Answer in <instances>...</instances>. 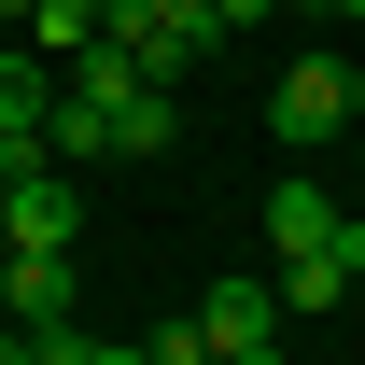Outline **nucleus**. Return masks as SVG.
Masks as SVG:
<instances>
[{"label":"nucleus","mask_w":365,"mask_h":365,"mask_svg":"<svg viewBox=\"0 0 365 365\" xmlns=\"http://www.w3.org/2000/svg\"><path fill=\"white\" fill-rule=\"evenodd\" d=\"M267 127L295 140V155H309V140H337V127H351V71H337V56H295V71L267 85Z\"/></svg>","instance_id":"f257e3e1"},{"label":"nucleus","mask_w":365,"mask_h":365,"mask_svg":"<svg viewBox=\"0 0 365 365\" xmlns=\"http://www.w3.org/2000/svg\"><path fill=\"white\" fill-rule=\"evenodd\" d=\"M182 323L211 337V365H239V351H267V337H281V281H211Z\"/></svg>","instance_id":"f03ea898"},{"label":"nucleus","mask_w":365,"mask_h":365,"mask_svg":"<svg viewBox=\"0 0 365 365\" xmlns=\"http://www.w3.org/2000/svg\"><path fill=\"white\" fill-rule=\"evenodd\" d=\"M351 295H365V211L323 239V253H281V309H295V323H309V309H351Z\"/></svg>","instance_id":"7ed1b4c3"},{"label":"nucleus","mask_w":365,"mask_h":365,"mask_svg":"<svg viewBox=\"0 0 365 365\" xmlns=\"http://www.w3.org/2000/svg\"><path fill=\"white\" fill-rule=\"evenodd\" d=\"M0 239H14V253H71V169L14 182V197H0Z\"/></svg>","instance_id":"20e7f679"},{"label":"nucleus","mask_w":365,"mask_h":365,"mask_svg":"<svg viewBox=\"0 0 365 365\" xmlns=\"http://www.w3.org/2000/svg\"><path fill=\"white\" fill-rule=\"evenodd\" d=\"M98 155H113V113H98L85 85H56L43 98V169H98Z\"/></svg>","instance_id":"39448f33"},{"label":"nucleus","mask_w":365,"mask_h":365,"mask_svg":"<svg viewBox=\"0 0 365 365\" xmlns=\"http://www.w3.org/2000/svg\"><path fill=\"white\" fill-rule=\"evenodd\" d=\"M98 29H113V0H29V14H14V43H29V56H56V71H71Z\"/></svg>","instance_id":"423d86ee"},{"label":"nucleus","mask_w":365,"mask_h":365,"mask_svg":"<svg viewBox=\"0 0 365 365\" xmlns=\"http://www.w3.org/2000/svg\"><path fill=\"white\" fill-rule=\"evenodd\" d=\"M337 225H351V211H337V197H323L309 169H295V182H267V239H281V253H323Z\"/></svg>","instance_id":"0eeeda50"},{"label":"nucleus","mask_w":365,"mask_h":365,"mask_svg":"<svg viewBox=\"0 0 365 365\" xmlns=\"http://www.w3.org/2000/svg\"><path fill=\"white\" fill-rule=\"evenodd\" d=\"M0 323H71V253H14L0 267Z\"/></svg>","instance_id":"6e6552de"},{"label":"nucleus","mask_w":365,"mask_h":365,"mask_svg":"<svg viewBox=\"0 0 365 365\" xmlns=\"http://www.w3.org/2000/svg\"><path fill=\"white\" fill-rule=\"evenodd\" d=\"M56 85H85V98H98V113H127V98H140V85H155V71H140V56H127V43H113V29H98V43H85V56H71V71H56Z\"/></svg>","instance_id":"1a4fd4ad"},{"label":"nucleus","mask_w":365,"mask_h":365,"mask_svg":"<svg viewBox=\"0 0 365 365\" xmlns=\"http://www.w3.org/2000/svg\"><path fill=\"white\" fill-rule=\"evenodd\" d=\"M43 98H56V56L0 43V127H29V140H43Z\"/></svg>","instance_id":"9d476101"},{"label":"nucleus","mask_w":365,"mask_h":365,"mask_svg":"<svg viewBox=\"0 0 365 365\" xmlns=\"http://www.w3.org/2000/svg\"><path fill=\"white\" fill-rule=\"evenodd\" d=\"M113 155H169V85H140L127 113H113Z\"/></svg>","instance_id":"9b49d317"},{"label":"nucleus","mask_w":365,"mask_h":365,"mask_svg":"<svg viewBox=\"0 0 365 365\" xmlns=\"http://www.w3.org/2000/svg\"><path fill=\"white\" fill-rule=\"evenodd\" d=\"M29 169H43V140H29V127H0V197H14Z\"/></svg>","instance_id":"f8f14e48"},{"label":"nucleus","mask_w":365,"mask_h":365,"mask_svg":"<svg viewBox=\"0 0 365 365\" xmlns=\"http://www.w3.org/2000/svg\"><path fill=\"white\" fill-rule=\"evenodd\" d=\"M85 365H155V351H140V337H85Z\"/></svg>","instance_id":"ddd939ff"},{"label":"nucleus","mask_w":365,"mask_h":365,"mask_svg":"<svg viewBox=\"0 0 365 365\" xmlns=\"http://www.w3.org/2000/svg\"><path fill=\"white\" fill-rule=\"evenodd\" d=\"M267 14H281V0H225V29H267Z\"/></svg>","instance_id":"4468645a"},{"label":"nucleus","mask_w":365,"mask_h":365,"mask_svg":"<svg viewBox=\"0 0 365 365\" xmlns=\"http://www.w3.org/2000/svg\"><path fill=\"white\" fill-rule=\"evenodd\" d=\"M0 365H29V337H14V323H0Z\"/></svg>","instance_id":"2eb2a0df"},{"label":"nucleus","mask_w":365,"mask_h":365,"mask_svg":"<svg viewBox=\"0 0 365 365\" xmlns=\"http://www.w3.org/2000/svg\"><path fill=\"white\" fill-rule=\"evenodd\" d=\"M239 365H295V351H281V337H267V351H239Z\"/></svg>","instance_id":"dca6fc26"},{"label":"nucleus","mask_w":365,"mask_h":365,"mask_svg":"<svg viewBox=\"0 0 365 365\" xmlns=\"http://www.w3.org/2000/svg\"><path fill=\"white\" fill-rule=\"evenodd\" d=\"M351 127H365V71H351Z\"/></svg>","instance_id":"f3484780"},{"label":"nucleus","mask_w":365,"mask_h":365,"mask_svg":"<svg viewBox=\"0 0 365 365\" xmlns=\"http://www.w3.org/2000/svg\"><path fill=\"white\" fill-rule=\"evenodd\" d=\"M0 14H29V0H0Z\"/></svg>","instance_id":"a211bd4d"},{"label":"nucleus","mask_w":365,"mask_h":365,"mask_svg":"<svg viewBox=\"0 0 365 365\" xmlns=\"http://www.w3.org/2000/svg\"><path fill=\"white\" fill-rule=\"evenodd\" d=\"M0 267H14V239H0Z\"/></svg>","instance_id":"6ab92c4d"},{"label":"nucleus","mask_w":365,"mask_h":365,"mask_svg":"<svg viewBox=\"0 0 365 365\" xmlns=\"http://www.w3.org/2000/svg\"><path fill=\"white\" fill-rule=\"evenodd\" d=\"M0 43H14V14H0Z\"/></svg>","instance_id":"aec40b11"}]
</instances>
